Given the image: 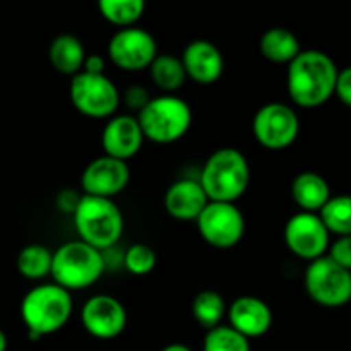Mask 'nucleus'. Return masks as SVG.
Masks as SVG:
<instances>
[{"label": "nucleus", "mask_w": 351, "mask_h": 351, "mask_svg": "<svg viewBox=\"0 0 351 351\" xmlns=\"http://www.w3.org/2000/svg\"><path fill=\"white\" fill-rule=\"evenodd\" d=\"M192 315H194L195 322L208 331L218 328L226 315L225 298L215 290L199 291L192 302Z\"/></svg>", "instance_id": "obj_23"}, {"label": "nucleus", "mask_w": 351, "mask_h": 351, "mask_svg": "<svg viewBox=\"0 0 351 351\" xmlns=\"http://www.w3.org/2000/svg\"><path fill=\"white\" fill-rule=\"evenodd\" d=\"M156 55L158 45L153 34L136 26L120 27L108 43V58L125 72L146 71Z\"/></svg>", "instance_id": "obj_11"}, {"label": "nucleus", "mask_w": 351, "mask_h": 351, "mask_svg": "<svg viewBox=\"0 0 351 351\" xmlns=\"http://www.w3.org/2000/svg\"><path fill=\"white\" fill-rule=\"evenodd\" d=\"M51 67L64 75H75L82 71L86 60L84 45L74 34H58L48 48Z\"/></svg>", "instance_id": "obj_20"}, {"label": "nucleus", "mask_w": 351, "mask_h": 351, "mask_svg": "<svg viewBox=\"0 0 351 351\" xmlns=\"http://www.w3.org/2000/svg\"><path fill=\"white\" fill-rule=\"evenodd\" d=\"M71 101L81 115L88 119H110L120 105V93L115 82L105 74H89L81 71L72 75L69 88Z\"/></svg>", "instance_id": "obj_7"}, {"label": "nucleus", "mask_w": 351, "mask_h": 351, "mask_svg": "<svg viewBox=\"0 0 351 351\" xmlns=\"http://www.w3.org/2000/svg\"><path fill=\"white\" fill-rule=\"evenodd\" d=\"M202 351H250V341L230 326H218L206 332Z\"/></svg>", "instance_id": "obj_27"}, {"label": "nucleus", "mask_w": 351, "mask_h": 351, "mask_svg": "<svg viewBox=\"0 0 351 351\" xmlns=\"http://www.w3.org/2000/svg\"><path fill=\"white\" fill-rule=\"evenodd\" d=\"M329 235L317 213L300 211L285 225V243L293 256L312 263L326 256L329 249Z\"/></svg>", "instance_id": "obj_12"}, {"label": "nucleus", "mask_w": 351, "mask_h": 351, "mask_svg": "<svg viewBox=\"0 0 351 351\" xmlns=\"http://www.w3.org/2000/svg\"><path fill=\"white\" fill-rule=\"evenodd\" d=\"M0 351H7V336L2 329H0Z\"/></svg>", "instance_id": "obj_35"}, {"label": "nucleus", "mask_w": 351, "mask_h": 351, "mask_svg": "<svg viewBox=\"0 0 351 351\" xmlns=\"http://www.w3.org/2000/svg\"><path fill=\"white\" fill-rule=\"evenodd\" d=\"M250 167L245 154L235 147H221L206 160L199 184L209 201L235 202L245 194Z\"/></svg>", "instance_id": "obj_3"}, {"label": "nucleus", "mask_w": 351, "mask_h": 351, "mask_svg": "<svg viewBox=\"0 0 351 351\" xmlns=\"http://www.w3.org/2000/svg\"><path fill=\"white\" fill-rule=\"evenodd\" d=\"M103 19L119 27H130L143 17L146 0H98Z\"/></svg>", "instance_id": "obj_25"}, {"label": "nucleus", "mask_w": 351, "mask_h": 351, "mask_svg": "<svg viewBox=\"0 0 351 351\" xmlns=\"http://www.w3.org/2000/svg\"><path fill=\"white\" fill-rule=\"evenodd\" d=\"M81 322L89 336L101 341L115 339L125 331L127 311L112 295H93L81 308Z\"/></svg>", "instance_id": "obj_13"}, {"label": "nucleus", "mask_w": 351, "mask_h": 351, "mask_svg": "<svg viewBox=\"0 0 351 351\" xmlns=\"http://www.w3.org/2000/svg\"><path fill=\"white\" fill-rule=\"evenodd\" d=\"M82 71L89 72V74H105V57L98 53L86 55Z\"/></svg>", "instance_id": "obj_33"}, {"label": "nucleus", "mask_w": 351, "mask_h": 351, "mask_svg": "<svg viewBox=\"0 0 351 351\" xmlns=\"http://www.w3.org/2000/svg\"><path fill=\"white\" fill-rule=\"evenodd\" d=\"M261 53L273 64H290L302 51L300 41L287 27H271L259 41Z\"/></svg>", "instance_id": "obj_21"}, {"label": "nucleus", "mask_w": 351, "mask_h": 351, "mask_svg": "<svg viewBox=\"0 0 351 351\" xmlns=\"http://www.w3.org/2000/svg\"><path fill=\"white\" fill-rule=\"evenodd\" d=\"M329 257L345 269L351 271V235L339 237L331 247H329Z\"/></svg>", "instance_id": "obj_29"}, {"label": "nucleus", "mask_w": 351, "mask_h": 351, "mask_svg": "<svg viewBox=\"0 0 351 351\" xmlns=\"http://www.w3.org/2000/svg\"><path fill=\"white\" fill-rule=\"evenodd\" d=\"M144 143V134L137 117L123 115L110 117L101 132V147L106 156L129 161L141 151Z\"/></svg>", "instance_id": "obj_15"}, {"label": "nucleus", "mask_w": 351, "mask_h": 351, "mask_svg": "<svg viewBox=\"0 0 351 351\" xmlns=\"http://www.w3.org/2000/svg\"><path fill=\"white\" fill-rule=\"evenodd\" d=\"M81 195L74 191V189H64L60 194L57 195V208L62 213H67V215H74L75 208H77L79 201H81Z\"/></svg>", "instance_id": "obj_32"}, {"label": "nucleus", "mask_w": 351, "mask_h": 351, "mask_svg": "<svg viewBox=\"0 0 351 351\" xmlns=\"http://www.w3.org/2000/svg\"><path fill=\"white\" fill-rule=\"evenodd\" d=\"M156 252L146 243H134L123 256V266L134 276H146L156 267Z\"/></svg>", "instance_id": "obj_28"}, {"label": "nucleus", "mask_w": 351, "mask_h": 351, "mask_svg": "<svg viewBox=\"0 0 351 351\" xmlns=\"http://www.w3.org/2000/svg\"><path fill=\"white\" fill-rule=\"evenodd\" d=\"M230 328L247 339H256L266 335L273 326V311L259 297L243 295L235 298L228 308Z\"/></svg>", "instance_id": "obj_17"}, {"label": "nucleus", "mask_w": 351, "mask_h": 351, "mask_svg": "<svg viewBox=\"0 0 351 351\" xmlns=\"http://www.w3.org/2000/svg\"><path fill=\"white\" fill-rule=\"evenodd\" d=\"M105 273V257L101 250L72 240L64 243L53 252L51 259V278L53 283L67 291L86 290L93 287Z\"/></svg>", "instance_id": "obj_5"}, {"label": "nucleus", "mask_w": 351, "mask_h": 351, "mask_svg": "<svg viewBox=\"0 0 351 351\" xmlns=\"http://www.w3.org/2000/svg\"><path fill=\"white\" fill-rule=\"evenodd\" d=\"M307 295L328 308H338L351 302V271L345 269L329 256L312 261L304 278Z\"/></svg>", "instance_id": "obj_8"}, {"label": "nucleus", "mask_w": 351, "mask_h": 351, "mask_svg": "<svg viewBox=\"0 0 351 351\" xmlns=\"http://www.w3.org/2000/svg\"><path fill=\"white\" fill-rule=\"evenodd\" d=\"M149 99H151V95L144 86H130V88L123 93L120 101L125 103V106L129 110L139 113L141 110L149 103Z\"/></svg>", "instance_id": "obj_30"}, {"label": "nucleus", "mask_w": 351, "mask_h": 351, "mask_svg": "<svg viewBox=\"0 0 351 351\" xmlns=\"http://www.w3.org/2000/svg\"><path fill=\"white\" fill-rule=\"evenodd\" d=\"M72 219L79 240L101 252L122 239L123 215L113 199L82 194Z\"/></svg>", "instance_id": "obj_4"}, {"label": "nucleus", "mask_w": 351, "mask_h": 351, "mask_svg": "<svg viewBox=\"0 0 351 351\" xmlns=\"http://www.w3.org/2000/svg\"><path fill=\"white\" fill-rule=\"evenodd\" d=\"M163 202L168 215L177 221H195L209 199L199 180L182 178L168 187Z\"/></svg>", "instance_id": "obj_18"}, {"label": "nucleus", "mask_w": 351, "mask_h": 351, "mask_svg": "<svg viewBox=\"0 0 351 351\" xmlns=\"http://www.w3.org/2000/svg\"><path fill=\"white\" fill-rule=\"evenodd\" d=\"M338 67L328 53L302 50L288 64L287 89L291 101L300 108H317L335 95Z\"/></svg>", "instance_id": "obj_1"}, {"label": "nucleus", "mask_w": 351, "mask_h": 351, "mask_svg": "<svg viewBox=\"0 0 351 351\" xmlns=\"http://www.w3.org/2000/svg\"><path fill=\"white\" fill-rule=\"evenodd\" d=\"M291 197L302 211L319 213L331 199V189L322 175L302 171L291 182Z\"/></svg>", "instance_id": "obj_19"}, {"label": "nucleus", "mask_w": 351, "mask_h": 351, "mask_svg": "<svg viewBox=\"0 0 351 351\" xmlns=\"http://www.w3.org/2000/svg\"><path fill=\"white\" fill-rule=\"evenodd\" d=\"M329 233L338 237L351 235V195H336L317 213Z\"/></svg>", "instance_id": "obj_26"}, {"label": "nucleus", "mask_w": 351, "mask_h": 351, "mask_svg": "<svg viewBox=\"0 0 351 351\" xmlns=\"http://www.w3.org/2000/svg\"><path fill=\"white\" fill-rule=\"evenodd\" d=\"M195 225L202 240L219 250L239 245L245 233V218L235 202L209 201L195 219Z\"/></svg>", "instance_id": "obj_9"}, {"label": "nucleus", "mask_w": 351, "mask_h": 351, "mask_svg": "<svg viewBox=\"0 0 351 351\" xmlns=\"http://www.w3.org/2000/svg\"><path fill=\"white\" fill-rule=\"evenodd\" d=\"M252 134L266 149H287L300 134V119L297 112L285 103H267L254 115Z\"/></svg>", "instance_id": "obj_10"}, {"label": "nucleus", "mask_w": 351, "mask_h": 351, "mask_svg": "<svg viewBox=\"0 0 351 351\" xmlns=\"http://www.w3.org/2000/svg\"><path fill=\"white\" fill-rule=\"evenodd\" d=\"M160 351H192L187 345H182V343H171V345H167L165 348Z\"/></svg>", "instance_id": "obj_34"}, {"label": "nucleus", "mask_w": 351, "mask_h": 351, "mask_svg": "<svg viewBox=\"0 0 351 351\" xmlns=\"http://www.w3.org/2000/svg\"><path fill=\"white\" fill-rule=\"evenodd\" d=\"M187 79L195 84L211 86L219 81L225 71V60L215 43L208 40H194L184 48L180 57Z\"/></svg>", "instance_id": "obj_16"}, {"label": "nucleus", "mask_w": 351, "mask_h": 351, "mask_svg": "<svg viewBox=\"0 0 351 351\" xmlns=\"http://www.w3.org/2000/svg\"><path fill=\"white\" fill-rule=\"evenodd\" d=\"M335 95L341 99L343 105L351 108V67H346L338 72Z\"/></svg>", "instance_id": "obj_31"}, {"label": "nucleus", "mask_w": 351, "mask_h": 351, "mask_svg": "<svg viewBox=\"0 0 351 351\" xmlns=\"http://www.w3.org/2000/svg\"><path fill=\"white\" fill-rule=\"evenodd\" d=\"M144 139L154 144H173L191 130L192 110L187 101L173 95L151 98L137 113Z\"/></svg>", "instance_id": "obj_6"}, {"label": "nucleus", "mask_w": 351, "mask_h": 351, "mask_svg": "<svg viewBox=\"0 0 351 351\" xmlns=\"http://www.w3.org/2000/svg\"><path fill=\"white\" fill-rule=\"evenodd\" d=\"M149 74L154 86L165 93H175L187 81V74L180 58L168 53L156 55L149 65Z\"/></svg>", "instance_id": "obj_22"}, {"label": "nucleus", "mask_w": 351, "mask_h": 351, "mask_svg": "<svg viewBox=\"0 0 351 351\" xmlns=\"http://www.w3.org/2000/svg\"><path fill=\"white\" fill-rule=\"evenodd\" d=\"M74 304L71 291L57 283L38 285L21 302V319L33 341L60 331L71 321Z\"/></svg>", "instance_id": "obj_2"}, {"label": "nucleus", "mask_w": 351, "mask_h": 351, "mask_svg": "<svg viewBox=\"0 0 351 351\" xmlns=\"http://www.w3.org/2000/svg\"><path fill=\"white\" fill-rule=\"evenodd\" d=\"M130 180V168L127 161L112 156L96 158L81 175V189L84 195L113 199L122 194Z\"/></svg>", "instance_id": "obj_14"}, {"label": "nucleus", "mask_w": 351, "mask_h": 351, "mask_svg": "<svg viewBox=\"0 0 351 351\" xmlns=\"http://www.w3.org/2000/svg\"><path fill=\"white\" fill-rule=\"evenodd\" d=\"M53 252L41 243L24 247L17 256V271L27 280H43L51 273Z\"/></svg>", "instance_id": "obj_24"}]
</instances>
